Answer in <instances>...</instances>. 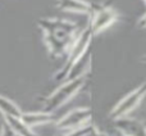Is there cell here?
Listing matches in <instances>:
<instances>
[{
	"mask_svg": "<svg viewBox=\"0 0 146 136\" xmlns=\"http://www.w3.org/2000/svg\"><path fill=\"white\" fill-rule=\"evenodd\" d=\"M0 136H21V135L9 123H7L3 119V122L0 123Z\"/></svg>",
	"mask_w": 146,
	"mask_h": 136,
	"instance_id": "obj_13",
	"label": "cell"
},
{
	"mask_svg": "<svg viewBox=\"0 0 146 136\" xmlns=\"http://www.w3.org/2000/svg\"><path fill=\"white\" fill-rule=\"evenodd\" d=\"M146 98V80L142 83H140L136 89L128 93L124 98H122L113 107V109L109 113V118L111 121L123 118V117H128L133 111H136L139 108V105L144 101Z\"/></svg>",
	"mask_w": 146,
	"mask_h": 136,
	"instance_id": "obj_5",
	"label": "cell"
},
{
	"mask_svg": "<svg viewBox=\"0 0 146 136\" xmlns=\"http://www.w3.org/2000/svg\"><path fill=\"white\" fill-rule=\"evenodd\" d=\"M137 28H140V30H145L146 28V13L141 15V17L139 18V21H137Z\"/></svg>",
	"mask_w": 146,
	"mask_h": 136,
	"instance_id": "obj_14",
	"label": "cell"
},
{
	"mask_svg": "<svg viewBox=\"0 0 146 136\" xmlns=\"http://www.w3.org/2000/svg\"><path fill=\"white\" fill-rule=\"evenodd\" d=\"M55 7L62 12L90 15L94 9V3L86 0H55Z\"/></svg>",
	"mask_w": 146,
	"mask_h": 136,
	"instance_id": "obj_8",
	"label": "cell"
},
{
	"mask_svg": "<svg viewBox=\"0 0 146 136\" xmlns=\"http://www.w3.org/2000/svg\"><path fill=\"white\" fill-rule=\"evenodd\" d=\"M119 136H146V125L140 119L123 117L113 121Z\"/></svg>",
	"mask_w": 146,
	"mask_h": 136,
	"instance_id": "obj_7",
	"label": "cell"
},
{
	"mask_svg": "<svg viewBox=\"0 0 146 136\" xmlns=\"http://www.w3.org/2000/svg\"><path fill=\"white\" fill-rule=\"evenodd\" d=\"M88 77H90V72L63 81V83L58 89H55L53 93L49 94L45 98L42 104V111L53 113V112L60 109L62 107H64L85 87L88 81Z\"/></svg>",
	"mask_w": 146,
	"mask_h": 136,
	"instance_id": "obj_3",
	"label": "cell"
},
{
	"mask_svg": "<svg viewBox=\"0 0 146 136\" xmlns=\"http://www.w3.org/2000/svg\"><path fill=\"white\" fill-rule=\"evenodd\" d=\"M21 119L23 121V123H26L30 129H35V127L42 126V125L48 123H55V117L51 112L46 111H38V112H23Z\"/></svg>",
	"mask_w": 146,
	"mask_h": 136,
	"instance_id": "obj_9",
	"label": "cell"
},
{
	"mask_svg": "<svg viewBox=\"0 0 146 136\" xmlns=\"http://www.w3.org/2000/svg\"><path fill=\"white\" fill-rule=\"evenodd\" d=\"M22 113L23 112L21 111V108L14 101L0 94V114L3 117L9 116V117H19L21 118Z\"/></svg>",
	"mask_w": 146,
	"mask_h": 136,
	"instance_id": "obj_10",
	"label": "cell"
},
{
	"mask_svg": "<svg viewBox=\"0 0 146 136\" xmlns=\"http://www.w3.org/2000/svg\"><path fill=\"white\" fill-rule=\"evenodd\" d=\"M141 62H142V63H145V64H146V55H144V57L141 58Z\"/></svg>",
	"mask_w": 146,
	"mask_h": 136,
	"instance_id": "obj_16",
	"label": "cell"
},
{
	"mask_svg": "<svg viewBox=\"0 0 146 136\" xmlns=\"http://www.w3.org/2000/svg\"><path fill=\"white\" fill-rule=\"evenodd\" d=\"M3 119H4L7 123H9L21 136H37L35 132H33L32 129H30L26 123H23V121L19 118V117H9L8 116V117H3Z\"/></svg>",
	"mask_w": 146,
	"mask_h": 136,
	"instance_id": "obj_11",
	"label": "cell"
},
{
	"mask_svg": "<svg viewBox=\"0 0 146 136\" xmlns=\"http://www.w3.org/2000/svg\"><path fill=\"white\" fill-rule=\"evenodd\" d=\"M37 26L42 32V40L53 59L66 57L82 28L77 23L62 18H40Z\"/></svg>",
	"mask_w": 146,
	"mask_h": 136,
	"instance_id": "obj_1",
	"label": "cell"
},
{
	"mask_svg": "<svg viewBox=\"0 0 146 136\" xmlns=\"http://www.w3.org/2000/svg\"><path fill=\"white\" fill-rule=\"evenodd\" d=\"M142 1H144V4H145V5H146V0H142Z\"/></svg>",
	"mask_w": 146,
	"mask_h": 136,
	"instance_id": "obj_17",
	"label": "cell"
},
{
	"mask_svg": "<svg viewBox=\"0 0 146 136\" xmlns=\"http://www.w3.org/2000/svg\"><path fill=\"white\" fill-rule=\"evenodd\" d=\"M92 121V111L88 107H80L67 112L64 116L55 121V127L62 132L73 131L81 127L91 125Z\"/></svg>",
	"mask_w": 146,
	"mask_h": 136,
	"instance_id": "obj_6",
	"label": "cell"
},
{
	"mask_svg": "<svg viewBox=\"0 0 146 136\" xmlns=\"http://www.w3.org/2000/svg\"><path fill=\"white\" fill-rule=\"evenodd\" d=\"M119 12L114 7L108 4H94V9L88 15V23L86 27L92 36L99 35L110 27L113 23L119 19Z\"/></svg>",
	"mask_w": 146,
	"mask_h": 136,
	"instance_id": "obj_4",
	"label": "cell"
},
{
	"mask_svg": "<svg viewBox=\"0 0 146 136\" xmlns=\"http://www.w3.org/2000/svg\"><path fill=\"white\" fill-rule=\"evenodd\" d=\"M90 136H110L109 134H106L105 131H101L100 129H98L96 126H94L92 127V131H91V134Z\"/></svg>",
	"mask_w": 146,
	"mask_h": 136,
	"instance_id": "obj_15",
	"label": "cell"
},
{
	"mask_svg": "<svg viewBox=\"0 0 146 136\" xmlns=\"http://www.w3.org/2000/svg\"><path fill=\"white\" fill-rule=\"evenodd\" d=\"M92 127L94 125H88V126H85V127H81L78 130H73V131H67V132H63L60 136H90L91 131H92Z\"/></svg>",
	"mask_w": 146,
	"mask_h": 136,
	"instance_id": "obj_12",
	"label": "cell"
},
{
	"mask_svg": "<svg viewBox=\"0 0 146 136\" xmlns=\"http://www.w3.org/2000/svg\"><path fill=\"white\" fill-rule=\"evenodd\" d=\"M92 39L94 36L91 35L88 28L87 27L82 28L78 37L76 39V41L73 43V45L68 50V53L66 54V61H64L63 66L59 68L56 71V73L54 75V80L66 81V80H69V78L81 76L83 73H88V72H81L78 68L82 64H85L87 58L91 55L90 45Z\"/></svg>",
	"mask_w": 146,
	"mask_h": 136,
	"instance_id": "obj_2",
	"label": "cell"
}]
</instances>
